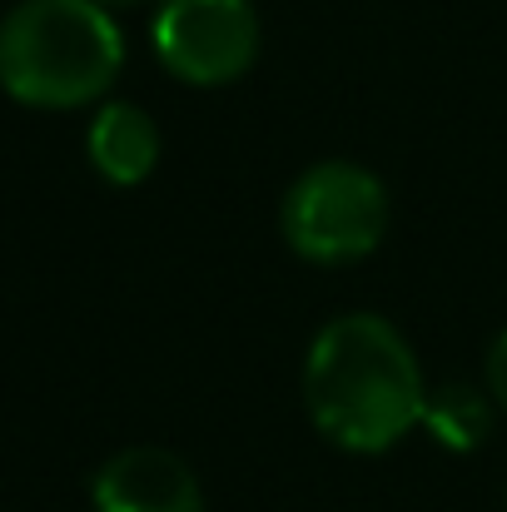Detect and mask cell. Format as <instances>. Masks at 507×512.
I'll list each match as a JSON object with an SVG mask.
<instances>
[{"label":"cell","instance_id":"6da1fadb","mask_svg":"<svg viewBox=\"0 0 507 512\" xmlns=\"http://www.w3.org/2000/svg\"><path fill=\"white\" fill-rule=\"evenodd\" d=\"M428 378L393 319L353 309L329 319L304 353V408L314 428L358 458L398 448L423 428Z\"/></svg>","mask_w":507,"mask_h":512},{"label":"cell","instance_id":"7a4b0ae2","mask_svg":"<svg viewBox=\"0 0 507 512\" xmlns=\"http://www.w3.org/2000/svg\"><path fill=\"white\" fill-rule=\"evenodd\" d=\"M125 70V30L100 0H15L0 15V90L25 110L100 105Z\"/></svg>","mask_w":507,"mask_h":512},{"label":"cell","instance_id":"3957f363","mask_svg":"<svg viewBox=\"0 0 507 512\" xmlns=\"http://www.w3.org/2000/svg\"><path fill=\"white\" fill-rule=\"evenodd\" d=\"M388 184L368 165L353 160H319L284 189L279 229L284 244L314 264V269H343L368 259L388 234Z\"/></svg>","mask_w":507,"mask_h":512},{"label":"cell","instance_id":"277c9868","mask_svg":"<svg viewBox=\"0 0 507 512\" xmlns=\"http://www.w3.org/2000/svg\"><path fill=\"white\" fill-rule=\"evenodd\" d=\"M150 45L169 80L219 90L254 70L264 25L254 0H160L150 20Z\"/></svg>","mask_w":507,"mask_h":512},{"label":"cell","instance_id":"5b68a950","mask_svg":"<svg viewBox=\"0 0 507 512\" xmlns=\"http://www.w3.org/2000/svg\"><path fill=\"white\" fill-rule=\"evenodd\" d=\"M90 508L95 512H204V488L194 468L155 443L120 448L115 458L100 463L90 483Z\"/></svg>","mask_w":507,"mask_h":512},{"label":"cell","instance_id":"8992f818","mask_svg":"<svg viewBox=\"0 0 507 512\" xmlns=\"http://www.w3.org/2000/svg\"><path fill=\"white\" fill-rule=\"evenodd\" d=\"M85 160L105 184L135 189L160 165V125L130 100H100L85 130Z\"/></svg>","mask_w":507,"mask_h":512},{"label":"cell","instance_id":"52a82bcc","mask_svg":"<svg viewBox=\"0 0 507 512\" xmlns=\"http://www.w3.org/2000/svg\"><path fill=\"white\" fill-rule=\"evenodd\" d=\"M498 403L488 393V383H463V378H448L438 388H428V403H423V428L438 448L448 453H473L493 438L498 428Z\"/></svg>","mask_w":507,"mask_h":512},{"label":"cell","instance_id":"ba28073f","mask_svg":"<svg viewBox=\"0 0 507 512\" xmlns=\"http://www.w3.org/2000/svg\"><path fill=\"white\" fill-rule=\"evenodd\" d=\"M483 383H488L493 403L507 413V329L488 343V358H483Z\"/></svg>","mask_w":507,"mask_h":512},{"label":"cell","instance_id":"9c48e42d","mask_svg":"<svg viewBox=\"0 0 507 512\" xmlns=\"http://www.w3.org/2000/svg\"><path fill=\"white\" fill-rule=\"evenodd\" d=\"M100 5H110V10H130V5H150V0H100Z\"/></svg>","mask_w":507,"mask_h":512}]
</instances>
